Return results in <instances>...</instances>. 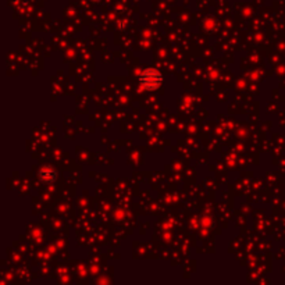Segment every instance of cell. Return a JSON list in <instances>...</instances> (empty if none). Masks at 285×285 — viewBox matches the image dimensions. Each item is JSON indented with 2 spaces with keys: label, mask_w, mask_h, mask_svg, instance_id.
I'll use <instances>...</instances> for the list:
<instances>
[{
  "label": "cell",
  "mask_w": 285,
  "mask_h": 285,
  "mask_svg": "<svg viewBox=\"0 0 285 285\" xmlns=\"http://www.w3.org/2000/svg\"><path fill=\"white\" fill-rule=\"evenodd\" d=\"M39 178L40 181L46 182V184H52L56 180V171L52 167H45V169L40 170L39 173Z\"/></svg>",
  "instance_id": "7a4b0ae2"
},
{
  "label": "cell",
  "mask_w": 285,
  "mask_h": 285,
  "mask_svg": "<svg viewBox=\"0 0 285 285\" xmlns=\"http://www.w3.org/2000/svg\"><path fill=\"white\" fill-rule=\"evenodd\" d=\"M163 82V75L157 70L149 68L139 75V84L142 85L145 89L148 91H155Z\"/></svg>",
  "instance_id": "6da1fadb"
}]
</instances>
